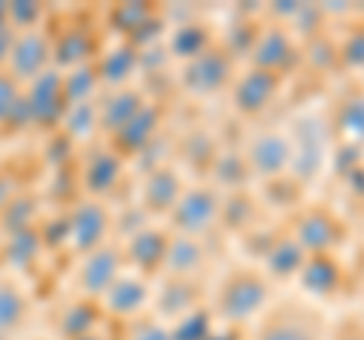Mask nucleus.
Masks as SVG:
<instances>
[{"instance_id":"nucleus-15","label":"nucleus","mask_w":364,"mask_h":340,"mask_svg":"<svg viewBox=\"0 0 364 340\" xmlns=\"http://www.w3.org/2000/svg\"><path fill=\"white\" fill-rule=\"evenodd\" d=\"M146 198H149L152 207L158 210H167V207H176L179 201V179L173 170H155L149 176V186H146Z\"/></svg>"},{"instance_id":"nucleus-20","label":"nucleus","mask_w":364,"mask_h":340,"mask_svg":"<svg viewBox=\"0 0 364 340\" xmlns=\"http://www.w3.org/2000/svg\"><path fill=\"white\" fill-rule=\"evenodd\" d=\"M301 265H304V249L298 243H291V240L277 243L267 255V267L279 277H289V274H294V270H301Z\"/></svg>"},{"instance_id":"nucleus-7","label":"nucleus","mask_w":364,"mask_h":340,"mask_svg":"<svg viewBox=\"0 0 364 340\" xmlns=\"http://www.w3.org/2000/svg\"><path fill=\"white\" fill-rule=\"evenodd\" d=\"M228 79V58L222 52H203L200 58L191 61V67L186 70V85L198 95H207L222 88Z\"/></svg>"},{"instance_id":"nucleus-25","label":"nucleus","mask_w":364,"mask_h":340,"mask_svg":"<svg viewBox=\"0 0 364 340\" xmlns=\"http://www.w3.org/2000/svg\"><path fill=\"white\" fill-rule=\"evenodd\" d=\"M25 316V301L13 286H0V334L13 331Z\"/></svg>"},{"instance_id":"nucleus-29","label":"nucleus","mask_w":364,"mask_h":340,"mask_svg":"<svg viewBox=\"0 0 364 340\" xmlns=\"http://www.w3.org/2000/svg\"><path fill=\"white\" fill-rule=\"evenodd\" d=\"M173 340H210V322H207V316H186L182 319V325L176 328V334Z\"/></svg>"},{"instance_id":"nucleus-34","label":"nucleus","mask_w":364,"mask_h":340,"mask_svg":"<svg viewBox=\"0 0 364 340\" xmlns=\"http://www.w3.org/2000/svg\"><path fill=\"white\" fill-rule=\"evenodd\" d=\"M343 131L352 134V137H364V97L349 100L343 112Z\"/></svg>"},{"instance_id":"nucleus-14","label":"nucleus","mask_w":364,"mask_h":340,"mask_svg":"<svg viewBox=\"0 0 364 340\" xmlns=\"http://www.w3.org/2000/svg\"><path fill=\"white\" fill-rule=\"evenodd\" d=\"M167 253V240L158 231H140L131 240V262L136 267H155Z\"/></svg>"},{"instance_id":"nucleus-23","label":"nucleus","mask_w":364,"mask_h":340,"mask_svg":"<svg viewBox=\"0 0 364 340\" xmlns=\"http://www.w3.org/2000/svg\"><path fill=\"white\" fill-rule=\"evenodd\" d=\"M136 67V52L131 46H119L112 49L104 58V79L107 83H124Z\"/></svg>"},{"instance_id":"nucleus-16","label":"nucleus","mask_w":364,"mask_h":340,"mask_svg":"<svg viewBox=\"0 0 364 340\" xmlns=\"http://www.w3.org/2000/svg\"><path fill=\"white\" fill-rule=\"evenodd\" d=\"M298 237H301V249H313V253H322L334 243V225L328 222L325 216H310L301 222L298 228Z\"/></svg>"},{"instance_id":"nucleus-10","label":"nucleus","mask_w":364,"mask_h":340,"mask_svg":"<svg viewBox=\"0 0 364 340\" xmlns=\"http://www.w3.org/2000/svg\"><path fill=\"white\" fill-rule=\"evenodd\" d=\"M104 294H107V307L112 313L128 316L146 301V286L140 280H134V277H119Z\"/></svg>"},{"instance_id":"nucleus-9","label":"nucleus","mask_w":364,"mask_h":340,"mask_svg":"<svg viewBox=\"0 0 364 340\" xmlns=\"http://www.w3.org/2000/svg\"><path fill=\"white\" fill-rule=\"evenodd\" d=\"M273 92H277V76L267 70H252L237 85V107L246 112H255L273 97Z\"/></svg>"},{"instance_id":"nucleus-22","label":"nucleus","mask_w":364,"mask_h":340,"mask_svg":"<svg viewBox=\"0 0 364 340\" xmlns=\"http://www.w3.org/2000/svg\"><path fill=\"white\" fill-rule=\"evenodd\" d=\"M91 92H95V70H88V67H76V70L64 79V100L70 107L88 104Z\"/></svg>"},{"instance_id":"nucleus-31","label":"nucleus","mask_w":364,"mask_h":340,"mask_svg":"<svg viewBox=\"0 0 364 340\" xmlns=\"http://www.w3.org/2000/svg\"><path fill=\"white\" fill-rule=\"evenodd\" d=\"M31 216H33V203L28 198H13V203H9L6 210V219H9V228L16 231H28L31 228Z\"/></svg>"},{"instance_id":"nucleus-5","label":"nucleus","mask_w":364,"mask_h":340,"mask_svg":"<svg viewBox=\"0 0 364 340\" xmlns=\"http://www.w3.org/2000/svg\"><path fill=\"white\" fill-rule=\"evenodd\" d=\"M104 234H107V213H104V207L95 203V201L82 203V207L73 213V219H70V240H73V246L79 249V253H91V249H97V243L104 240Z\"/></svg>"},{"instance_id":"nucleus-4","label":"nucleus","mask_w":364,"mask_h":340,"mask_svg":"<svg viewBox=\"0 0 364 340\" xmlns=\"http://www.w3.org/2000/svg\"><path fill=\"white\" fill-rule=\"evenodd\" d=\"M261 304H264V286L252 277H237L222 294V316L231 322H243Z\"/></svg>"},{"instance_id":"nucleus-33","label":"nucleus","mask_w":364,"mask_h":340,"mask_svg":"<svg viewBox=\"0 0 364 340\" xmlns=\"http://www.w3.org/2000/svg\"><path fill=\"white\" fill-rule=\"evenodd\" d=\"M40 18V6L37 4H9L6 6V21L16 28H31Z\"/></svg>"},{"instance_id":"nucleus-40","label":"nucleus","mask_w":364,"mask_h":340,"mask_svg":"<svg viewBox=\"0 0 364 340\" xmlns=\"http://www.w3.org/2000/svg\"><path fill=\"white\" fill-rule=\"evenodd\" d=\"M0 340H6V334H0Z\"/></svg>"},{"instance_id":"nucleus-1","label":"nucleus","mask_w":364,"mask_h":340,"mask_svg":"<svg viewBox=\"0 0 364 340\" xmlns=\"http://www.w3.org/2000/svg\"><path fill=\"white\" fill-rule=\"evenodd\" d=\"M64 79L58 73L46 70L33 79L31 95L21 97V110H25V122L33 124H52L55 119L64 116Z\"/></svg>"},{"instance_id":"nucleus-32","label":"nucleus","mask_w":364,"mask_h":340,"mask_svg":"<svg viewBox=\"0 0 364 340\" xmlns=\"http://www.w3.org/2000/svg\"><path fill=\"white\" fill-rule=\"evenodd\" d=\"M88 325H91V310L88 307H73L70 313H67V319L61 322V331L67 337H82L88 331Z\"/></svg>"},{"instance_id":"nucleus-18","label":"nucleus","mask_w":364,"mask_h":340,"mask_svg":"<svg viewBox=\"0 0 364 340\" xmlns=\"http://www.w3.org/2000/svg\"><path fill=\"white\" fill-rule=\"evenodd\" d=\"M37 253H40V237H37L33 228L16 231L13 237H9V243H6V262L16 265V267L31 265L33 258H37Z\"/></svg>"},{"instance_id":"nucleus-3","label":"nucleus","mask_w":364,"mask_h":340,"mask_svg":"<svg viewBox=\"0 0 364 340\" xmlns=\"http://www.w3.org/2000/svg\"><path fill=\"white\" fill-rule=\"evenodd\" d=\"M46 61H49V43L37 31H25L21 37H16L13 52H9V67L13 76L18 79H37L46 73Z\"/></svg>"},{"instance_id":"nucleus-12","label":"nucleus","mask_w":364,"mask_h":340,"mask_svg":"<svg viewBox=\"0 0 364 340\" xmlns=\"http://www.w3.org/2000/svg\"><path fill=\"white\" fill-rule=\"evenodd\" d=\"M143 110V100H140V95H134V92H122V95H116V97H109V104L104 107V128L107 131H122L124 124H128L136 112Z\"/></svg>"},{"instance_id":"nucleus-27","label":"nucleus","mask_w":364,"mask_h":340,"mask_svg":"<svg viewBox=\"0 0 364 340\" xmlns=\"http://www.w3.org/2000/svg\"><path fill=\"white\" fill-rule=\"evenodd\" d=\"M18 104H21V95H18L16 79L0 73V122H13Z\"/></svg>"},{"instance_id":"nucleus-28","label":"nucleus","mask_w":364,"mask_h":340,"mask_svg":"<svg viewBox=\"0 0 364 340\" xmlns=\"http://www.w3.org/2000/svg\"><path fill=\"white\" fill-rule=\"evenodd\" d=\"M64 124H67V131H70L73 137H85V134L91 131V124H95V110H91L88 104H76L64 116Z\"/></svg>"},{"instance_id":"nucleus-13","label":"nucleus","mask_w":364,"mask_h":340,"mask_svg":"<svg viewBox=\"0 0 364 340\" xmlns=\"http://www.w3.org/2000/svg\"><path fill=\"white\" fill-rule=\"evenodd\" d=\"M116 179H119V158L116 155L97 152L88 161V167H85V186H88V191H95V195H100V191H109Z\"/></svg>"},{"instance_id":"nucleus-38","label":"nucleus","mask_w":364,"mask_h":340,"mask_svg":"<svg viewBox=\"0 0 364 340\" xmlns=\"http://www.w3.org/2000/svg\"><path fill=\"white\" fill-rule=\"evenodd\" d=\"M349 61H364V37H355V43H349Z\"/></svg>"},{"instance_id":"nucleus-35","label":"nucleus","mask_w":364,"mask_h":340,"mask_svg":"<svg viewBox=\"0 0 364 340\" xmlns=\"http://www.w3.org/2000/svg\"><path fill=\"white\" fill-rule=\"evenodd\" d=\"M146 16H149V9L146 6H122L119 13H116V21H119V28L122 31H136V28H143L146 25Z\"/></svg>"},{"instance_id":"nucleus-26","label":"nucleus","mask_w":364,"mask_h":340,"mask_svg":"<svg viewBox=\"0 0 364 340\" xmlns=\"http://www.w3.org/2000/svg\"><path fill=\"white\" fill-rule=\"evenodd\" d=\"M203 46H207V33L198 25H186L173 40V52L182 55V58H200Z\"/></svg>"},{"instance_id":"nucleus-30","label":"nucleus","mask_w":364,"mask_h":340,"mask_svg":"<svg viewBox=\"0 0 364 340\" xmlns=\"http://www.w3.org/2000/svg\"><path fill=\"white\" fill-rule=\"evenodd\" d=\"M261 340H316L301 322H273Z\"/></svg>"},{"instance_id":"nucleus-37","label":"nucleus","mask_w":364,"mask_h":340,"mask_svg":"<svg viewBox=\"0 0 364 340\" xmlns=\"http://www.w3.org/2000/svg\"><path fill=\"white\" fill-rule=\"evenodd\" d=\"M131 340H173V334L164 331V328H158V325H152V322H146V325L136 328Z\"/></svg>"},{"instance_id":"nucleus-17","label":"nucleus","mask_w":364,"mask_h":340,"mask_svg":"<svg viewBox=\"0 0 364 340\" xmlns=\"http://www.w3.org/2000/svg\"><path fill=\"white\" fill-rule=\"evenodd\" d=\"M301 282L306 292L313 294H328L334 286H337V267L325 258H316V262L304 265V274H301Z\"/></svg>"},{"instance_id":"nucleus-39","label":"nucleus","mask_w":364,"mask_h":340,"mask_svg":"<svg viewBox=\"0 0 364 340\" xmlns=\"http://www.w3.org/2000/svg\"><path fill=\"white\" fill-rule=\"evenodd\" d=\"M76 340H97V337H91V334H82V337H76Z\"/></svg>"},{"instance_id":"nucleus-24","label":"nucleus","mask_w":364,"mask_h":340,"mask_svg":"<svg viewBox=\"0 0 364 340\" xmlns=\"http://www.w3.org/2000/svg\"><path fill=\"white\" fill-rule=\"evenodd\" d=\"M286 52H289L286 37H282L279 31H270V33H264V37H261V43H258L255 61H258L261 70L270 73V67H277L282 58H286Z\"/></svg>"},{"instance_id":"nucleus-8","label":"nucleus","mask_w":364,"mask_h":340,"mask_svg":"<svg viewBox=\"0 0 364 340\" xmlns=\"http://www.w3.org/2000/svg\"><path fill=\"white\" fill-rule=\"evenodd\" d=\"M249 158H252V167L261 176H277L279 170L289 164L291 149L279 134H261L252 143V149H249Z\"/></svg>"},{"instance_id":"nucleus-36","label":"nucleus","mask_w":364,"mask_h":340,"mask_svg":"<svg viewBox=\"0 0 364 340\" xmlns=\"http://www.w3.org/2000/svg\"><path fill=\"white\" fill-rule=\"evenodd\" d=\"M13 43H16L13 25H9L6 18H0V61H9V52H13Z\"/></svg>"},{"instance_id":"nucleus-19","label":"nucleus","mask_w":364,"mask_h":340,"mask_svg":"<svg viewBox=\"0 0 364 340\" xmlns=\"http://www.w3.org/2000/svg\"><path fill=\"white\" fill-rule=\"evenodd\" d=\"M164 265H167L170 274H191V270L200 265V249L191 240H176V243L167 246Z\"/></svg>"},{"instance_id":"nucleus-2","label":"nucleus","mask_w":364,"mask_h":340,"mask_svg":"<svg viewBox=\"0 0 364 340\" xmlns=\"http://www.w3.org/2000/svg\"><path fill=\"white\" fill-rule=\"evenodd\" d=\"M215 213H219V201H215L213 191H188V195H179L176 201V207H173V219L182 231H188V234H200V231H207L213 219H215Z\"/></svg>"},{"instance_id":"nucleus-21","label":"nucleus","mask_w":364,"mask_h":340,"mask_svg":"<svg viewBox=\"0 0 364 340\" xmlns=\"http://www.w3.org/2000/svg\"><path fill=\"white\" fill-rule=\"evenodd\" d=\"M88 49H91V43H88L85 33L70 31V33H64L58 49H55V61L64 64V67H79L88 58Z\"/></svg>"},{"instance_id":"nucleus-11","label":"nucleus","mask_w":364,"mask_h":340,"mask_svg":"<svg viewBox=\"0 0 364 340\" xmlns=\"http://www.w3.org/2000/svg\"><path fill=\"white\" fill-rule=\"evenodd\" d=\"M155 122H158L155 107H143V110L136 112V116L119 131V143L128 146V149H134V152L143 149V146L152 140V134H155Z\"/></svg>"},{"instance_id":"nucleus-6","label":"nucleus","mask_w":364,"mask_h":340,"mask_svg":"<svg viewBox=\"0 0 364 340\" xmlns=\"http://www.w3.org/2000/svg\"><path fill=\"white\" fill-rule=\"evenodd\" d=\"M119 280V255L116 249L109 246H100V249H91V255L85 258L82 265V289L91 292V294H104L112 282Z\"/></svg>"}]
</instances>
